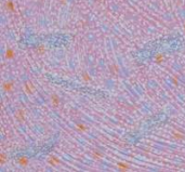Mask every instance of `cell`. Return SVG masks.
<instances>
[{
    "label": "cell",
    "mask_w": 185,
    "mask_h": 172,
    "mask_svg": "<svg viewBox=\"0 0 185 172\" xmlns=\"http://www.w3.org/2000/svg\"><path fill=\"white\" fill-rule=\"evenodd\" d=\"M172 82H173V85L175 87L179 86V77L176 75H173L172 76Z\"/></svg>",
    "instance_id": "18"
},
{
    "label": "cell",
    "mask_w": 185,
    "mask_h": 172,
    "mask_svg": "<svg viewBox=\"0 0 185 172\" xmlns=\"http://www.w3.org/2000/svg\"><path fill=\"white\" fill-rule=\"evenodd\" d=\"M183 29H184V32H185V22H184V24H183Z\"/></svg>",
    "instance_id": "20"
},
{
    "label": "cell",
    "mask_w": 185,
    "mask_h": 172,
    "mask_svg": "<svg viewBox=\"0 0 185 172\" xmlns=\"http://www.w3.org/2000/svg\"><path fill=\"white\" fill-rule=\"evenodd\" d=\"M2 90L7 93H11L14 90V82L11 80H7L2 83Z\"/></svg>",
    "instance_id": "3"
},
{
    "label": "cell",
    "mask_w": 185,
    "mask_h": 172,
    "mask_svg": "<svg viewBox=\"0 0 185 172\" xmlns=\"http://www.w3.org/2000/svg\"><path fill=\"white\" fill-rule=\"evenodd\" d=\"M108 69H109V73H110V74H113V75H118L120 71V67L118 64L113 63V64H110L108 66Z\"/></svg>",
    "instance_id": "11"
},
{
    "label": "cell",
    "mask_w": 185,
    "mask_h": 172,
    "mask_svg": "<svg viewBox=\"0 0 185 172\" xmlns=\"http://www.w3.org/2000/svg\"><path fill=\"white\" fill-rule=\"evenodd\" d=\"M66 1H67V0H60V2L62 5H66Z\"/></svg>",
    "instance_id": "19"
},
{
    "label": "cell",
    "mask_w": 185,
    "mask_h": 172,
    "mask_svg": "<svg viewBox=\"0 0 185 172\" xmlns=\"http://www.w3.org/2000/svg\"><path fill=\"white\" fill-rule=\"evenodd\" d=\"M76 130L78 132H80V133H83V132H86V131L89 130V127L86 124H83V122H78L76 124Z\"/></svg>",
    "instance_id": "13"
},
{
    "label": "cell",
    "mask_w": 185,
    "mask_h": 172,
    "mask_svg": "<svg viewBox=\"0 0 185 172\" xmlns=\"http://www.w3.org/2000/svg\"><path fill=\"white\" fill-rule=\"evenodd\" d=\"M172 138H173L174 141H178V142L185 140V135L181 131H173L172 132Z\"/></svg>",
    "instance_id": "12"
},
{
    "label": "cell",
    "mask_w": 185,
    "mask_h": 172,
    "mask_svg": "<svg viewBox=\"0 0 185 172\" xmlns=\"http://www.w3.org/2000/svg\"><path fill=\"white\" fill-rule=\"evenodd\" d=\"M50 101H51V104H52V106H53L54 108H57L59 106H60L61 99H60V97L56 94V93L51 94V97H50Z\"/></svg>",
    "instance_id": "6"
},
{
    "label": "cell",
    "mask_w": 185,
    "mask_h": 172,
    "mask_svg": "<svg viewBox=\"0 0 185 172\" xmlns=\"http://www.w3.org/2000/svg\"><path fill=\"white\" fill-rule=\"evenodd\" d=\"M154 62L156 63L157 65H161L165 62V60H166V58H165V55H163V53H156L155 55H154Z\"/></svg>",
    "instance_id": "8"
},
{
    "label": "cell",
    "mask_w": 185,
    "mask_h": 172,
    "mask_svg": "<svg viewBox=\"0 0 185 172\" xmlns=\"http://www.w3.org/2000/svg\"><path fill=\"white\" fill-rule=\"evenodd\" d=\"M91 155H92V157L95 159V160H101V159L104 157V154L101 151H98V150H94V151H92Z\"/></svg>",
    "instance_id": "14"
},
{
    "label": "cell",
    "mask_w": 185,
    "mask_h": 172,
    "mask_svg": "<svg viewBox=\"0 0 185 172\" xmlns=\"http://www.w3.org/2000/svg\"><path fill=\"white\" fill-rule=\"evenodd\" d=\"M46 52H47V49H46L44 44H39L36 48V53L38 55H44V54H46Z\"/></svg>",
    "instance_id": "15"
},
{
    "label": "cell",
    "mask_w": 185,
    "mask_h": 172,
    "mask_svg": "<svg viewBox=\"0 0 185 172\" xmlns=\"http://www.w3.org/2000/svg\"><path fill=\"white\" fill-rule=\"evenodd\" d=\"M117 167L119 169L121 172H128L130 170V166H129V163L128 162H125V161H119L117 162Z\"/></svg>",
    "instance_id": "9"
},
{
    "label": "cell",
    "mask_w": 185,
    "mask_h": 172,
    "mask_svg": "<svg viewBox=\"0 0 185 172\" xmlns=\"http://www.w3.org/2000/svg\"><path fill=\"white\" fill-rule=\"evenodd\" d=\"M23 90L27 95H32L34 91H35V87L30 81H25L24 85H23Z\"/></svg>",
    "instance_id": "2"
},
{
    "label": "cell",
    "mask_w": 185,
    "mask_h": 172,
    "mask_svg": "<svg viewBox=\"0 0 185 172\" xmlns=\"http://www.w3.org/2000/svg\"><path fill=\"white\" fill-rule=\"evenodd\" d=\"M47 161H48V163H49L51 167H57L59 165H61V162H62L60 158L57 156H55V155H50Z\"/></svg>",
    "instance_id": "5"
},
{
    "label": "cell",
    "mask_w": 185,
    "mask_h": 172,
    "mask_svg": "<svg viewBox=\"0 0 185 172\" xmlns=\"http://www.w3.org/2000/svg\"><path fill=\"white\" fill-rule=\"evenodd\" d=\"M15 119L18 122H24L26 119V112L23 108H18L15 112Z\"/></svg>",
    "instance_id": "4"
},
{
    "label": "cell",
    "mask_w": 185,
    "mask_h": 172,
    "mask_svg": "<svg viewBox=\"0 0 185 172\" xmlns=\"http://www.w3.org/2000/svg\"><path fill=\"white\" fill-rule=\"evenodd\" d=\"M7 11H9L10 13H14L15 12V3L12 1V0H7L6 3H5Z\"/></svg>",
    "instance_id": "10"
},
{
    "label": "cell",
    "mask_w": 185,
    "mask_h": 172,
    "mask_svg": "<svg viewBox=\"0 0 185 172\" xmlns=\"http://www.w3.org/2000/svg\"><path fill=\"white\" fill-rule=\"evenodd\" d=\"M8 161V155H7L6 153H1L0 154V166L2 167V166H5Z\"/></svg>",
    "instance_id": "16"
},
{
    "label": "cell",
    "mask_w": 185,
    "mask_h": 172,
    "mask_svg": "<svg viewBox=\"0 0 185 172\" xmlns=\"http://www.w3.org/2000/svg\"><path fill=\"white\" fill-rule=\"evenodd\" d=\"M17 163L22 168H26L29 165V158L26 155H22V156L17 158Z\"/></svg>",
    "instance_id": "1"
},
{
    "label": "cell",
    "mask_w": 185,
    "mask_h": 172,
    "mask_svg": "<svg viewBox=\"0 0 185 172\" xmlns=\"http://www.w3.org/2000/svg\"><path fill=\"white\" fill-rule=\"evenodd\" d=\"M81 79L85 82H90V81L92 80V78H91V76H90V74L88 73V71H83L81 74Z\"/></svg>",
    "instance_id": "17"
},
{
    "label": "cell",
    "mask_w": 185,
    "mask_h": 172,
    "mask_svg": "<svg viewBox=\"0 0 185 172\" xmlns=\"http://www.w3.org/2000/svg\"><path fill=\"white\" fill-rule=\"evenodd\" d=\"M15 56H17V53H15V51L13 50L12 48H8L6 50V53H5V58L7 60H9V61H11V60H14L15 59Z\"/></svg>",
    "instance_id": "7"
}]
</instances>
